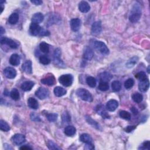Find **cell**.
<instances>
[{
	"label": "cell",
	"instance_id": "23",
	"mask_svg": "<svg viewBox=\"0 0 150 150\" xmlns=\"http://www.w3.org/2000/svg\"><path fill=\"white\" fill-rule=\"evenodd\" d=\"M80 140H81L82 143H86V144H93V139L92 137L88 134L84 133L82 134L81 137H80Z\"/></svg>",
	"mask_w": 150,
	"mask_h": 150
},
{
	"label": "cell",
	"instance_id": "7",
	"mask_svg": "<svg viewBox=\"0 0 150 150\" xmlns=\"http://www.w3.org/2000/svg\"><path fill=\"white\" fill-rule=\"evenodd\" d=\"M49 90L44 87H40L35 92V96L41 100L47 98L49 96Z\"/></svg>",
	"mask_w": 150,
	"mask_h": 150
},
{
	"label": "cell",
	"instance_id": "3",
	"mask_svg": "<svg viewBox=\"0 0 150 150\" xmlns=\"http://www.w3.org/2000/svg\"><path fill=\"white\" fill-rule=\"evenodd\" d=\"M76 94L80 98H81L83 101L87 102H92L93 100V98L92 94L88 91H87L86 89H79L76 91Z\"/></svg>",
	"mask_w": 150,
	"mask_h": 150
},
{
	"label": "cell",
	"instance_id": "41",
	"mask_svg": "<svg viewBox=\"0 0 150 150\" xmlns=\"http://www.w3.org/2000/svg\"><path fill=\"white\" fill-rule=\"evenodd\" d=\"M135 76L138 80H139V81H144V80L148 79L145 73L144 72H138V73H137L135 75Z\"/></svg>",
	"mask_w": 150,
	"mask_h": 150
},
{
	"label": "cell",
	"instance_id": "9",
	"mask_svg": "<svg viewBox=\"0 0 150 150\" xmlns=\"http://www.w3.org/2000/svg\"><path fill=\"white\" fill-rule=\"evenodd\" d=\"M82 24L81 20L79 18H73L71 22H70V25L72 30L74 32H77L81 28Z\"/></svg>",
	"mask_w": 150,
	"mask_h": 150
},
{
	"label": "cell",
	"instance_id": "30",
	"mask_svg": "<svg viewBox=\"0 0 150 150\" xmlns=\"http://www.w3.org/2000/svg\"><path fill=\"white\" fill-rule=\"evenodd\" d=\"M0 129L3 131L7 132L10 130V126L6 122L3 120H0Z\"/></svg>",
	"mask_w": 150,
	"mask_h": 150
},
{
	"label": "cell",
	"instance_id": "22",
	"mask_svg": "<svg viewBox=\"0 0 150 150\" xmlns=\"http://www.w3.org/2000/svg\"><path fill=\"white\" fill-rule=\"evenodd\" d=\"M44 19V16L42 13H38L35 14L32 17V21L33 23L39 24L42 22Z\"/></svg>",
	"mask_w": 150,
	"mask_h": 150
},
{
	"label": "cell",
	"instance_id": "5",
	"mask_svg": "<svg viewBox=\"0 0 150 150\" xmlns=\"http://www.w3.org/2000/svg\"><path fill=\"white\" fill-rule=\"evenodd\" d=\"M94 46L95 49L100 53L103 55H108L110 51L107 45L102 41H96L94 42Z\"/></svg>",
	"mask_w": 150,
	"mask_h": 150
},
{
	"label": "cell",
	"instance_id": "10",
	"mask_svg": "<svg viewBox=\"0 0 150 150\" xmlns=\"http://www.w3.org/2000/svg\"><path fill=\"white\" fill-rule=\"evenodd\" d=\"M102 26L100 21L94 22L92 26V34L94 35H98L102 32Z\"/></svg>",
	"mask_w": 150,
	"mask_h": 150
},
{
	"label": "cell",
	"instance_id": "17",
	"mask_svg": "<svg viewBox=\"0 0 150 150\" xmlns=\"http://www.w3.org/2000/svg\"><path fill=\"white\" fill-rule=\"evenodd\" d=\"M79 9L83 13H87L91 9V6L86 1H82L79 4Z\"/></svg>",
	"mask_w": 150,
	"mask_h": 150
},
{
	"label": "cell",
	"instance_id": "35",
	"mask_svg": "<svg viewBox=\"0 0 150 150\" xmlns=\"http://www.w3.org/2000/svg\"><path fill=\"white\" fill-rule=\"evenodd\" d=\"M10 96L14 100L17 101L20 98V95L19 91L17 89H13L11 93H10Z\"/></svg>",
	"mask_w": 150,
	"mask_h": 150
},
{
	"label": "cell",
	"instance_id": "43",
	"mask_svg": "<svg viewBox=\"0 0 150 150\" xmlns=\"http://www.w3.org/2000/svg\"><path fill=\"white\" fill-rule=\"evenodd\" d=\"M62 120H63V122L68 123L71 120V116H70V115L68 113L65 112L62 115Z\"/></svg>",
	"mask_w": 150,
	"mask_h": 150
},
{
	"label": "cell",
	"instance_id": "25",
	"mask_svg": "<svg viewBox=\"0 0 150 150\" xmlns=\"http://www.w3.org/2000/svg\"><path fill=\"white\" fill-rule=\"evenodd\" d=\"M65 134L69 137L73 136L76 132V129L75 127L72 126H68L65 128Z\"/></svg>",
	"mask_w": 150,
	"mask_h": 150
},
{
	"label": "cell",
	"instance_id": "31",
	"mask_svg": "<svg viewBox=\"0 0 150 150\" xmlns=\"http://www.w3.org/2000/svg\"><path fill=\"white\" fill-rule=\"evenodd\" d=\"M98 89L100 91L102 92H106L109 89V85L108 83L107 82H103V81H100V83L98 85Z\"/></svg>",
	"mask_w": 150,
	"mask_h": 150
},
{
	"label": "cell",
	"instance_id": "50",
	"mask_svg": "<svg viewBox=\"0 0 150 150\" xmlns=\"http://www.w3.org/2000/svg\"><path fill=\"white\" fill-rule=\"evenodd\" d=\"M19 149H22V150H28V149H32V148H31L29 146H27V145H24L21 147H20Z\"/></svg>",
	"mask_w": 150,
	"mask_h": 150
},
{
	"label": "cell",
	"instance_id": "45",
	"mask_svg": "<svg viewBox=\"0 0 150 150\" xmlns=\"http://www.w3.org/2000/svg\"><path fill=\"white\" fill-rule=\"evenodd\" d=\"M48 146L49 149H59L60 148H59L53 141H49L48 143Z\"/></svg>",
	"mask_w": 150,
	"mask_h": 150
},
{
	"label": "cell",
	"instance_id": "52",
	"mask_svg": "<svg viewBox=\"0 0 150 150\" xmlns=\"http://www.w3.org/2000/svg\"><path fill=\"white\" fill-rule=\"evenodd\" d=\"M0 29H1V31H0L1 35H3L4 33H5V29L3 28V26H1V28H0Z\"/></svg>",
	"mask_w": 150,
	"mask_h": 150
},
{
	"label": "cell",
	"instance_id": "49",
	"mask_svg": "<svg viewBox=\"0 0 150 150\" xmlns=\"http://www.w3.org/2000/svg\"><path fill=\"white\" fill-rule=\"evenodd\" d=\"M31 2L36 5H40L43 3V2L41 0H34V1H31Z\"/></svg>",
	"mask_w": 150,
	"mask_h": 150
},
{
	"label": "cell",
	"instance_id": "4",
	"mask_svg": "<svg viewBox=\"0 0 150 150\" xmlns=\"http://www.w3.org/2000/svg\"><path fill=\"white\" fill-rule=\"evenodd\" d=\"M73 81V77L72 75H63L59 77V82L61 85L65 87L71 86Z\"/></svg>",
	"mask_w": 150,
	"mask_h": 150
},
{
	"label": "cell",
	"instance_id": "38",
	"mask_svg": "<svg viewBox=\"0 0 150 150\" xmlns=\"http://www.w3.org/2000/svg\"><path fill=\"white\" fill-rule=\"evenodd\" d=\"M39 62L42 65H47L51 63V59H50L48 56L43 55L39 57Z\"/></svg>",
	"mask_w": 150,
	"mask_h": 150
},
{
	"label": "cell",
	"instance_id": "26",
	"mask_svg": "<svg viewBox=\"0 0 150 150\" xmlns=\"http://www.w3.org/2000/svg\"><path fill=\"white\" fill-rule=\"evenodd\" d=\"M28 106L32 109L36 110L39 107V104L36 100L33 97H29L28 100Z\"/></svg>",
	"mask_w": 150,
	"mask_h": 150
},
{
	"label": "cell",
	"instance_id": "32",
	"mask_svg": "<svg viewBox=\"0 0 150 150\" xmlns=\"http://www.w3.org/2000/svg\"><path fill=\"white\" fill-rule=\"evenodd\" d=\"M40 51L44 54H48L49 52V46L45 42H42L39 45Z\"/></svg>",
	"mask_w": 150,
	"mask_h": 150
},
{
	"label": "cell",
	"instance_id": "16",
	"mask_svg": "<svg viewBox=\"0 0 150 150\" xmlns=\"http://www.w3.org/2000/svg\"><path fill=\"white\" fill-rule=\"evenodd\" d=\"M149 87V82L148 79L144 80V81H139L138 85V89L139 91L142 92H145L148 91Z\"/></svg>",
	"mask_w": 150,
	"mask_h": 150
},
{
	"label": "cell",
	"instance_id": "19",
	"mask_svg": "<svg viewBox=\"0 0 150 150\" xmlns=\"http://www.w3.org/2000/svg\"><path fill=\"white\" fill-rule=\"evenodd\" d=\"M21 57L18 54H13L9 58V63L13 66H18L20 63Z\"/></svg>",
	"mask_w": 150,
	"mask_h": 150
},
{
	"label": "cell",
	"instance_id": "24",
	"mask_svg": "<svg viewBox=\"0 0 150 150\" xmlns=\"http://www.w3.org/2000/svg\"><path fill=\"white\" fill-rule=\"evenodd\" d=\"M54 92L56 96L62 97V96H65L67 92L64 88L62 87H60V86H57L54 89Z\"/></svg>",
	"mask_w": 150,
	"mask_h": 150
},
{
	"label": "cell",
	"instance_id": "51",
	"mask_svg": "<svg viewBox=\"0 0 150 150\" xmlns=\"http://www.w3.org/2000/svg\"><path fill=\"white\" fill-rule=\"evenodd\" d=\"M131 110L132 113H133L134 114H135V115L137 114L138 113V110H137V109L136 108H135L134 107H133L131 108Z\"/></svg>",
	"mask_w": 150,
	"mask_h": 150
},
{
	"label": "cell",
	"instance_id": "8",
	"mask_svg": "<svg viewBox=\"0 0 150 150\" xmlns=\"http://www.w3.org/2000/svg\"><path fill=\"white\" fill-rule=\"evenodd\" d=\"M0 42L2 45H7L12 49H17L18 45L13 39L8 38L7 37H1Z\"/></svg>",
	"mask_w": 150,
	"mask_h": 150
},
{
	"label": "cell",
	"instance_id": "12",
	"mask_svg": "<svg viewBox=\"0 0 150 150\" xmlns=\"http://www.w3.org/2000/svg\"><path fill=\"white\" fill-rule=\"evenodd\" d=\"M4 73L8 79H14L17 76L16 70L14 68L11 67H8L5 68L4 71Z\"/></svg>",
	"mask_w": 150,
	"mask_h": 150
},
{
	"label": "cell",
	"instance_id": "48",
	"mask_svg": "<svg viewBox=\"0 0 150 150\" xmlns=\"http://www.w3.org/2000/svg\"><path fill=\"white\" fill-rule=\"evenodd\" d=\"M94 148V147L93 144H86L85 149H93Z\"/></svg>",
	"mask_w": 150,
	"mask_h": 150
},
{
	"label": "cell",
	"instance_id": "46",
	"mask_svg": "<svg viewBox=\"0 0 150 150\" xmlns=\"http://www.w3.org/2000/svg\"><path fill=\"white\" fill-rule=\"evenodd\" d=\"M150 147V142L149 141H145L143 143V144L140 146V148L142 149H149Z\"/></svg>",
	"mask_w": 150,
	"mask_h": 150
},
{
	"label": "cell",
	"instance_id": "27",
	"mask_svg": "<svg viewBox=\"0 0 150 150\" xmlns=\"http://www.w3.org/2000/svg\"><path fill=\"white\" fill-rule=\"evenodd\" d=\"M113 78V76L108 72H103L100 75V81L108 82Z\"/></svg>",
	"mask_w": 150,
	"mask_h": 150
},
{
	"label": "cell",
	"instance_id": "40",
	"mask_svg": "<svg viewBox=\"0 0 150 150\" xmlns=\"http://www.w3.org/2000/svg\"><path fill=\"white\" fill-rule=\"evenodd\" d=\"M134 85V81L133 79L130 78L127 79L124 83V87L126 89L129 90L133 87Z\"/></svg>",
	"mask_w": 150,
	"mask_h": 150
},
{
	"label": "cell",
	"instance_id": "36",
	"mask_svg": "<svg viewBox=\"0 0 150 150\" xmlns=\"http://www.w3.org/2000/svg\"><path fill=\"white\" fill-rule=\"evenodd\" d=\"M132 98L133 100V101L137 103H141L143 100V96L141 94L138 93H135L132 96Z\"/></svg>",
	"mask_w": 150,
	"mask_h": 150
},
{
	"label": "cell",
	"instance_id": "14",
	"mask_svg": "<svg viewBox=\"0 0 150 150\" xmlns=\"http://www.w3.org/2000/svg\"><path fill=\"white\" fill-rule=\"evenodd\" d=\"M118 106V102L114 99L109 100L106 104V108L109 112H114Z\"/></svg>",
	"mask_w": 150,
	"mask_h": 150
},
{
	"label": "cell",
	"instance_id": "47",
	"mask_svg": "<svg viewBox=\"0 0 150 150\" xmlns=\"http://www.w3.org/2000/svg\"><path fill=\"white\" fill-rule=\"evenodd\" d=\"M135 128V126H128L126 128V131L127 133H130Z\"/></svg>",
	"mask_w": 150,
	"mask_h": 150
},
{
	"label": "cell",
	"instance_id": "18",
	"mask_svg": "<svg viewBox=\"0 0 150 150\" xmlns=\"http://www.w3.org/2000/svg\"><path fill=\"white\" fill-rule=\"evenodd\" d=\"M22 69L23 71L27 74L32 73V62L31 61H27L22 66Z\"/></svg>",
	"mask_w": 150,
	"mask_h": 150
},
{
	"label": "cell",
	"instance_id": "2",
	"mask_svg": "<svg viewBox=\"0 0 150 150\" xmlns=\"http://www.w3.org/2000/svg\"><path fill=\"white\" fill-rule=\"evenodd\" d=\"M141 17V8L138 4H135L133 7L131 14L129 17L130 21L132 23H136L139 21Z\"/></svg>",
	"mask_w": 150,
	"mask_h": 150
},
{
	"label": "cell",
	"instance_id": "11",
	"mask_svg": "<svg viewBox=\"0 0 150 150\" xmlns=\"http://www.w3.org/2000/svg\"><path fill=\"white\" fill-rule=\"evenodd\" d=\"M12 140L15 145H20L25 142L26 138H25V137L22 134H15L13 137Z\"/></svg>",
	"mask_w": 150,
	"mask_h": 150
},
{
	"label": "cell",
	"instance_id": "13",
	"mask_svg": "<svg viewBox=\"0 0 150 150\" xmlns=\"http://www.w3.org/2000/svg\"><path fill=\"white\" fill-rule=\"evenodd\" d=\"M94 56L93 49L89 46H86L84 49L83 58L86 61H91Z\"/></svg>",
	"mask_w": 150,
	"mask_h": 150
},
{
	"label": "cell",
	"instance_id": "34",
	"mask_svg": "<svg viewBox=\"0 0 150 150\" xmlns=\"http://www.w3.org/2000/svg\"><path fill=\"white\" fill-rule=\"evenodd\" d=\"M86 83L91 87H94L96 86V80L92 76H89L86 79Z\"/></svg>",
	"mask_w": 150,
	"mask_h": 150
},
{
	"label": "cell",
	"instance_id": "42",
	"mask_svg": "<svg viewBox=\"0 0 150 150\" xmlns=\"http://www.w3.org/2000/svg\"><path fill=\"white\" fill-rule=\"evenodd\" d=\"M57 114L56 113H51L47 114L46 117L50 122H55L57 120Z\"/></svg>",
	"mask_w": 150,
	"mask_h": 150
},
{
	"label": "cell",
	"instance_id": "6",
	"mask_svg": "<svg viewBox=\"0 0 150 150\" xmlns=\"http://www.w3.org/2000/svg\"><path fill=\"white\" fill-rule=\"evenodd\" d=\"M61 51L59 48H57L55 49L54 54V63L56 66L62 68L65 67V66L63 62L61 59Z\"/></svg>",
	"mask_w": 150,
	"mask_h": 150
},
{
	"label": "cell",
	"instance_id": "1",
	"mask_svg": "<svg viewBox=\"0 0 150 150\" xmlns=\"http://www.w3.org/2000/svg\"><path fill=\"white\" fill-rule=\"evenodd\" d=\"M29 33L33 36H48L50 33L42 29L38 24L32 23L29 26Z\"/></svg>",
	"mask_w": 150,
	"mask_h": 150
},
{
	"label": "cell",
	"instance_id": "37",
	"mask_svg": "<svg viewBox=\"0 0 150 150\" xmlns=\"http://www.w3.org/2000/svg\"><path fill=\"white\" fill-rule=\"evenodd\" d=\"M112 87L114 92H119L122 89V84L119 81H114L112 84Z\"/></svg>",
	"mask_w": 150,
	"mask_h": 150
},
{
	"label": "cell",
	"instance_id": "28",
	"mask_svg": "<svg viewBox=\"0 0 150 150\" xmlns=\"http://www.w3.org/2000/svg\"><path fill=\"white\" fill-rule=\"evenodd\" d=\"M19 20V15L17 13H13L9 16L8 18V22L10 24L15 25Z\"/></svg>",
	"mask_w": 150,
	"mask_h": 150
},
{
	"label": "cell",
	"instance_id": "33",
	"mask_svg": "<svg viewBox=\"0 0 150 150\" xmlns=\"http://www.w3.org/2000/svg\"><path fill=\"white\" fill-rule=\"evenodd\" d=\"M85 118H86V122H87L89 124H91V126H92L93 127L96 128V129L99 130V128H100V126H99L98 124L96 121H94V120H93L91 117L87 116H86Z\"/></svg>",
	"mask_w": 150,
	"mask_h": 150
},
{
	"label": "cell",
	"instance_id": "29",
	"mask_svg": "<svg viewBox=\"0 0 150 150\" xmlns=\"http://www.w3.org/2000/svg\"><path fill=\"white\" fill-rule=\"evenodd\" d=\"M138 61V57L137 56H134L130 59L126 63V66L128 68H131L134 67Z\"/></svg>",
	"mask_w": 150,
	"mask_h": 150
},
{
	"label": "cell",
	"instance_id": "44",
	"mask_svg": "<svg viewBox=\"0 0 150 150\" xmlns=\"http://www.w3.org/2000/svg\"><path fill=\"white\" fill-rule=\"evenodd\" d=\"M30 117H31V120L34 122H41V118H40V117L36 114L34 113H32L31 114V115H30Z\"/></svg>",
	"mask_w": 150,
	"mask_h": 150
},
{
	"label": "cell",
	"instance_id": "15",
	"mask_svg": "<svg viewBox=\"0 0 150 150\" xmlns=\"http://www.w3.org/2000/svg\"><path fill=\"white\" fill-rule=\"evenodd\" d=\"M41 82L44 85H46L48 86H54L56 83V79L55 77L52 75L42 79Z\"/></svg>",
	"mask_w": 150,
	"mask_h": 150
},
{
	"label": "cell",
	"instance_id": "20",
	"mask_svg": "<svg viewBox=\"0 0 150 150\" xmlns=\"http://www.w3.org/2000/svg\"><path fill=\"white\" fill-rule=\"evenodd\" d=\"M96 112L99 115H100L101 116H102L103 118H109V117H110L109 115L108 114V113L106 111V109H105L104 107L102 105L97 106V107H96Z\"/></svg>",
	"mask_w": 150,
	"mask_h": 150
},
{
	"label": "cell",
	"instance_id": "39",
	"mask_svg": "<svg viewBox=\"0 0 150 150\" xmlns=\"http://www.w3.org/2000/svg\"><path fill=\"white\" fill-rule=\"evenodd\" d=\"M119 116L121 118L126 120H130L131 119V115L127 111L122 110L119 113Z\"/></svg>",
	"mask_w": 150,
	"mask_h": 150
},
{
	"label": "cell",
	"instance_id": "21",
	"mask_svg": "<svg viewBox=\"0 0 150 150\" xmlns=\"http://www.w3.org/2000/svg\"><path fill=\"white\" fill-rule=\"evenodd\" d=\"M34 82L32 81H26L22 83L21 85V88L22 91L25 92H28L30 91L32 89V87L34 86Z\"/></svg>",
	"mask_w": 150,
	"mask_h": 150
}]
</instances>
